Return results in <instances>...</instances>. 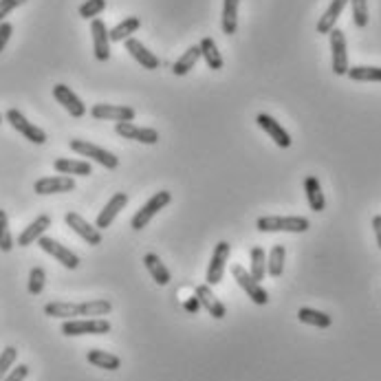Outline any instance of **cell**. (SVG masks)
<instances>
[{"label": "cell", "instance_id": "obj_1", "mask_svg": "<svg viewBox=\"0 0 381 381\" xmlns=\"http://www.w3.org/2000/svg\"><path fill=\"white\" fill-rule=\"evenodd\" d=\"M113 311L108 300H91V302H49L44 306V316L60 320H77V318H102Z\"/></svg>", "mask_w": 381, "mask_h": 381}, {"label": "cell", "instance_id": "obj_45", "mask_svg": "<svg viewBox=\"0 0 381 381\" xmlns=\"http://www.w3.org/2000/svg\"><path fill=\"white\" fill-rule=\"evenodd\" d=\"M0 124H3V115H0Z\"/></svg>", "mask_w": 381, "mask_h": 381}, {"label": "cell", "instance_id": "obj_41", "mask_svg": "<svg viewBox=\"0 0 381 381\" xmlns=\"http://www.w3.org/2000/svg\"><path fill=\"white\" fill-rule=\"evenodd\" d=\"M27 377H29V366L27 364H20V366L11 368L3 381H25Z\"/></svg>", "mask_w": 381, "mask_h": 381}, {"label": "cell", "instance_id": "obj_40", "mask_svg": "<svg viewBox=\"0 0 381 381\" xmlns=\"http://www.w3.org/2000/svg\"><path fill=\"white\" fill-rule=\"evenodd\" d=\"M27 0H0V22H5V18L14 11V9H18L20 5H25Z\"/></svg>", "mask_w": 381, "mask_h": 381}, {"label": "cell", "instance_id": "obj_37", "mask_svg": "<svg viewBox=\"0 0 381 381\" xmlns=\"http://www.w3.org/2000/svg\"><path fill=\"white\" fill-rule=\"evenodd\" d=\"M353 5V22L355 27L364 29L368 25V0H350Z\"/></svg>", "mask_w": 381, "mask_h": 381}, {"label": "cell", "instance_id": "obj_22", "mask_svg": "<svg viewBox=\"0 0 381 381\" xmlns=\"http://www.w3.org/2000/svg\"><path fill=\"white\" fill-rule=\"evenodd\" d=\"M304 192H306V200L313 212H324L326 208V198H324V192H322V186L316 176H306L304 178Z\"/></svg>", "mask_w": 381, "mask_h": 381}, {"label": "cell", "instance_id": "obj_35", "mask_svg": "<svg viewBox=\"0 0 381 381\" xmlns=\"http://www.w3.org/2000/svg\"><path fill=\"white\" fill-rule=\"evenodd\" d=\"M11 249H14V238L9 232V218L5 210H0V252H11Z\"/></svg>", "mask_w": 381, "mask_h": 381}, {"label": "cell", "instance_id": "obj_27", "mask_svg": "<svg viewBox=\"0 0 381 381\" xmlns=\"http://www.w3.org/2000/svg\"><path fill=\"white\" fill-rule=\"evenodd\" d=\"M53 170L58 174H66V176H88L93 172V166L88 161H75V159H55L53 161Z\"/></svg>", "mask_w": 381, "mask_h": 381}, {"label": "cell", "instance_id": "obj_21", "mask_svg": "<svg viewBox=\"0 0 381 381\" xmlns=\"http://www.w3.org/2000/svg\"><path fill=\"white\" fill-rule=\"evenodd\" d=\"M256 124L272 137L274 141H276V146H280V148H289L291 146V137H289V132L272 117V115H264V113H260L258 117H256Z\"/></svg>", "mask_w": 381, "mask_h": 381}, {"label": "cell", "instance_id": "obj_13", "mask_svg": "<svg viewBox=\"0 0 381 381\" xmlns=\"http://www.w3.org/2000/svg\"><path fill=\"white\" fill-rule=\"evenodd\" d=\"M66 225H69L82 240H86L88 245H93V247H97V245H102V232L97 227H93L91 222L84 220L77 212H69L64 216Z\"/></svg>", "mask_w": 381, "mask_h": 381}, {"label": "cell", "instance_id": "obj_30", "mask_svg": "<svg viewBox=\"0 0 381 381\" xmlns=\"http://www.w3.org/2000/svg\"><path fill=\"white\" fill-rule=\"evenodd\" d=\"M198 60H200V49H198V44H196V47H190L181 58H178V60L172 64V73L178 75V77L188 75V73L194 69V66H196Z\"/></svg>", "mask_w": 381, "mask_h": 381}, {"label": "cell", "instance_id": "obj_8", "mask_svg": "<svg viewBox=\"0 0 381 381\" xmlns=\"http://www.w3.org/2000/svg\"><path fill=\"white\" fill-rule=\"evenodd\" d=\"M331 51H333V73L335 75H346L348 73V47H346V36L342 29H331Z\"/></svg>", "mask_w": 381, "mask_h": 381}, {"label": "cell", "instance_id": "obj_3", "mask_svg": "<svg viewBox=\"0 0 381 381\" xmlns=\"http://www.w3.org/2000/svg\"><path fill=\"white\" fill-rule=\"evenodd\" d=\"M110 322L104 318H77V320H66L60 328L66 338H77V335H106L110 333Z\"/></svg>", "mask_w": 381, "mask_h": 381}, {"label": "cell", "instance_id": "obj_32", "mask_svg": "<svg viewBox=\"0 0 381 381\" xmlns=\"http://www.w3.org/2000/svg\"><path fill=\"white\" fill-rule=\"evenodd\" d=\"M284 256H286V249L282 245H274L272 252H269V258H267V274L272 278H280L282 272H284Z\"/></svg>", "mask_w": 381, "mask_h": 381}, {"label": "cell", "instance_id": "obj_26", "mask_svg": "<svg viewBox=\"0 0 381 381\" xmlns=\"http://www.w3.org/2000/svg\"><path fill=\"white\" fill-rule=\"evenodd\" d=\"M238 3L240 0H222V16L220 27L225 36H234L238 29Z\"/></svg>", "mask_w": 381, "mask_h": 381}, {"label": "cell", "instance_id": "obj_9", "mask_svg": "<svg viewBox=\"0 0 381 381\" xmlns=\"http://www.w3.org/2000/svg\"><path fill=\"white\" fill-rule=\"evenodd\" d=\"M38 245H40V249L44 252V254H49V256H53L62 267H66V269H77L80 267V256L75 254V252H71L69 247H64V245H60L55 238H49V236H42L40 240H38Z\"/></svg>", "mask_w": 381, "mask_h": 381}, {"label": "cell", "instance_id": "obj_43", "mask_svg": "<svg viewBox=\"0 0 381 381\" xmlns=\"http://www.w3.org/2000/svg\"><path fill=\"white\" fill-rule=\"evenodd\" d=\"M372 230H375L377 245H379V249H381V214H377V216L372 218Z\"/></svg>", "mask_w": 381, "mask_h": 381}, {"label": "cell", "instance_id": "obj_38", "mask_svg": "<svg viewBox=\"0 0 381 381\" xmlns=\"http://www.w3.org/2000/svg\"><path fill=\"white\" fill-rule=\"evenodd\" d=\"M104 9H106V0H86L84 5H80V16L84 20H95Z\"/></svg>", "mask_w": 381, "mask_h": 381}, {"label": "cell", "instance_id": "obj_34", "mask_svg": "<svg viewBox=\"0 0 381 381\" xmlns=\"http://www.w3.org/2000/svg\"><path fill=\"white\" fill-rule=\"evenodd\" d=\"M249 258H252V267H249L252 278L256 282L264 280V276H267V256H264V249L262 247H252Z\"/></svg>", "mask_w": 381, "mask_h": 381}, {"label": "cell", "instance_id": "obj_10", "mask_svg": "<svg viewBox=\"0 0 381 381\" xmlns=\"http://www.w3.org/2000/svg\"><path fill=\"white\" fill-rule=\"evenodd\" d=\"M230 252H232L230 242L220 240V242L216 245V249H214V254H212V262H210V267H208V278H205V284H210V286L220 284L222 276H225V264H227Z\"/></svg>", "mask_w": 381, "mask_h": 381}, {"label": "cell", "instance_id": "obj_4", "mask_svg": "<svg viewBox=\"0 0 381 381\" xmlns=\"http://www.w3.org/2000/svg\"><path fill=\"white\" fill-rule=\"evenodd\" d=\"M69 148L73 152H77L80 156H86V159H91V161H95V163H100V166H104L108 170H117V166H119V159L113 152H108V150H104V148H100V146H95L91 141L71 139Z\"/></svg>", "mask_w": 381, "mask_h": 381}, {"label": "cell", "instance_id": "obj_11", "mask_svg": "<svg viewBox=\"0 0 381 381\" xmlns=\"http://www.w3.org/2000/svg\"><path fill=\"white\" fill-rule=\"evenodd\" d=\"M75 190V178L66 176V174H58V176H44L38 178L33 183V192L36 194H64V192H73Z\"/></svg>", "mask_w": 381, "mask_h": 381}, {"label": "cell", "instance_id": "obj_23", "mask_svg": "<svg viewBox=\"0 0 381 381\" xmlns=\"http://www.w3.org/2000/svg\"><path fill=\"white\" fill-rule=\"evenodd\" d=\"M86 360H88V364H93V366H97L102 370H117V368H122V360H119L117 355L108 353V350H100V348L88 350L86 353Z\"/></svg>", "mask_w": 381, "mask_h": 381}, {"label": "cell", "instance_id": "obj_39", "mask_svg": "<svg viewBox=\"0 0 381 381\" xmlns=\"http://www.w3.org/2000/svg\"><path fill=\"white\" fill-rule=\"evenodd\" d=\"M16 360H18V350L14 346H7L3 353H0V381L7 377V372L16 364Z\"/></svg>", "mask_w": 381, "mask_h": 381}, {"label": "cell", "instance_id": "obj_24", "mask_svg": "<svg viewBox=\"0 0 381 381\" xmlns=\"http://www.w3.org/2000/svg\"><path fill=\"white\" fill-rule=\"evenodd\" d=\"M144 264L148 269V274L152 276V280L159 284V286H166L170 284V269L161 262V258L156 254H146L144 256Z\"/></svg>", "mask_w": 381, "mask_h": 381}, {"label": "cell", "instance_id": "obj_2", "mask_svg": "<svg viewBox=\"0 0 381 381\" xmlns=\"http://www.w3.org/2000/svg\"><path fill=\"white\" fill-rule=\"evenodd\" d=\"M258 232H291V234H304L311 222L304 216H262L256 220Z\"/></svg>", "mask_w": 381, "mask_h": 381}, {"label": "cell", "instance_id": "obj_19", "mask_svg": "<svg viewBox=\"0 0 381 381\" xmlns=\"http://www.w3.org/2000/svg\"><path fill=\"white\" fill-rule=\"evenodd\" d=\"M124 44H126V51L130 53V58L137 62V64H141L144 69H148V71H156V69H159V64H161L159 58H156L152 51H148L139 40L128 38Z\"/></svg>", "mask_w": 381, "mask_h": 381}, {"label": "cell", "instance_id": "obj_36", "mask_svg": "<svg viewBox=\"0 0 381 381\" xmlns=\"http://www.w3.org/2000/svg\"><path fill=\"white\" fill-rule=\"evenodd\" d=\"M44 284H47V274H44V269L42 267H33L31 269V274H29V294L31 296H40L42 291H44Z\"/></svg>", "mask_w": 381, "mask_h": 381}, {"label": "cell", "instance_id": "obj_31", "mask_svg": "<svg viewBox=\"0 0 381 381\" xmlns=\"http://www.w3.org/2000/svg\"><path fill=\"white\" fill-rule=\"evenodd\" d=\"M298 320L302 324L316 326V328H328L333 324L331 316H326V313H322V311H316V308H308V306H302L298 311Z\"/></svg>", "mask_w": 381, "mask_h": 381}, {"label": "cell", "instance_id": "obj_33", "mask_svg": "<svg viewBox=\"0 0 381 381\" xmlns=\"http://www.w3.org/2000/svg\"><path fill=\"white\" fill-rule=\"evenodd\" d=\"M346 75L353 82H381V66H353Z\"/></svg>", "mask_w": 381, "mask_h": 381}, {"label": "cell", "instance_id": "obj_7", "mask_svg": "<svg viewBox=\"0 0 381 381\" xmlns=\"http://www.w3.org/2000/svg\"><path fill=\"white\" fill-rule=\"evenodd\" d=\"M232 274H234V280L238 282V286L245 291V294H247V298H249L254 304L264 306V304L269 302V294L262 289L260 282H256V280L252 278V274L247 272V269L240 267V264H234V267H232Z\"/></svg>", "mask_w": 381, "mask_h": 381}, {"label": "cell", "instance_id": "obj_6", "mask_svg": "<svg viewBox=\"0 0 381 381\" xmlns=\"http://www.w3.org/2000/svg\"><path fill=\"white\" fill-rule=\"evenodd\" d=\"M5 119L11 124L14 130H18V132L22 134V137L29 139L31 144H36V146L47 144V132H44L40 126L31 124L25 115L20 113L18 108H9V110H7V115H5Z\"/></svg>", "mask_w": 381, "mask_h": 381}, {"label": "cell", "instance_id": "obj_16", "mask_svg": "<svg viewBox=\"0 0 381 381\" xmlns=\"http://www.w3.org/2000/svg\"><path fill=\"white\" fill-rule=\"evenodd\" d=\"M194 296L198 298V302H200V306H203L210 316L214 318V320H222L227 316V308H225V304H222L218 298H216V294L212 291V286L210 284H198L196 289H194Z\"/></svg>", "mask_w": 381, "mask_h": 381}, {"label": "cell", "instance_id": "obj_17", "mask_svg": "<svg viewBox=\"0 0 381 381\" xmlns=\"http://www.w3.org/2000/svg\"><path fill=\"white\" fill-rule=\"evenodd\" d=\"M126 203H128V194H124V192H117V194L110 196V200H108V203L104 205V210L97 214L95 227L102 232V230H106V227L113 225V220H115V218H117V214L126 208Z\"/></svg>", "mask_w": 381, "mask_h": 381}, {"label": "cell", "instance_id": "obj_28", "mask_svg": "<svg viewBox=\"0 0 381 381\" xmlns=\"http://www.w3.org/2000/svg\"><path fill=\"white\" fill-rule=\"evenodd\" d=\"M139 25H141V20H139L137 16H130V18L122 20L119 25H115L113 29L108 31L110 42H126L128 38H132V33H134V31L139 29Z\"/></svg>", "mask_w": 381, "mask_h": 381}, {"label": "cell", "instance_id": "obj_15", "mask_svg": "<svg viewBox=\"0 0 381 381\" xmlns=\"http://www.w3.org/2000/svg\"><path fill=\"white\" fill-rule=\"evenodd\" d=\"M91 36H93V53L97 62L110 60V36L102 18L91 20Z\"/></svg>", "mask_w": 381, "mask_h": 381}, {"label": "cell", "instance_id": "obj_5", "mask_svg": "<svg viewBox=\"0 0 381 381\" xmlns=\"http://www.w3.org/2000/svg\"><path fill=\"white\" fill-rule=\"evenodd\" d=\"M172 203V194L170 192H166V190H161V192H156L148 203L132 216V220H130V225H132V230L134 232H139V230H144L148 222L159 214L166 205H170Z\"/></svg>", "mask_w": 381, "mask_h": 381}, {"label": "cell", "instance_id": "obj_25", "mask_svg": "<svg viewBox=\"0 0 381 381\" xmlns=\"http://www.w3.org/2000/svg\"><path fill=\"white\" fill-rule=\"evenodd\" d=\"M350 3V0H333V3L328 5V9L324 11V16L320 18L318 22V33H331V29H335V22H338V18L342 16L344 7Z\"/></svg>", "mask_w": 381, "mask_h": 381}, {"label": "cell", "instance_id": "obj_20", "mask_svg": "<svg viewBox=\"0 0 381 381\" xmlns=\"http://www.w3.org/2000/svg\"><path fill=\"white\" fill-rule=\"evenodd\" d=\"M49 227H51V216L49 214H40L33 222H29V227H25L20 232L18 245H20V247H29V245L38 242Z\"/></svg>", "mask_w": 381, "mask_h": 381}, {"label": "cell", "instance_id": "obj_18", "mask_svg": "<svg viewBox=\"0 0 381 381\" xmlns=\"http://www.w3.org/2000/svg\"><path fill=\"white\" fill-rule=\"evenodd\" d=\"M91 115L95 119H108V122H132L134 108L117 106V104H95L91 108Z\"/></svg>", "mask_w": 381, "mask_h": 381}, {"label": "cell", "instance_id": "obj_14", "mask_svg": "<svg viewBox=\"0 0 381 381\" xmlns=\"http://www.w3.org/2000/svg\"><path fill=\"white\" fill-rule=\"evenodd\" d=\"M53 97L58 100V104L64 106V110H66V113H69L71 117L80 119V117L86 115L84 102H82L66 84H55V86H53Z\"/></svg>", "mask_w": 381, "mask_h": 381}, {"label": "cell", "instance_id": "obj_44", "mask_svg": "<svg viewBox=\"0 0 381 381\" xmlns=\"http://www.w3.org/2000/svg\"><path fill=\"white\" fill-rule=\"evenodd\" d=\"M186 308L192 313V316H194V313H198V308H200V302H198V298L194 296V298H190L188 302H186Z\"/></svg>", "mask_w": 381, "mask_h": 381}, {"label": "cell", "instance_id": "obj_29", "mask_svg": "<svg viewBox=\"0 0 381 381\" xmlns=\"http://www.w3.org/2000/svg\"><path fill=\"white\" fill-rule=\"evenodd\" d=\"M200 49V58H205V64L210 66L212 71H220L222 69V55L216 47V42L212 38H203L198 44Z\"/></svg>", "mask_w": 381, "mask_h": 381}, {"label": "cell", "instance_id": "obj_12", "mask_svg": "<svg viewBox=\"0 0 381 381\" xmlns=\"http://www.w3.org/2000/svg\"><path fill=\"white\" fill-rule=\"evenodd\" d=\"M115 132L124 139H130V141H139V144H146V146H154L159 141V132L152 130V128H139L134 126L132 122H117L115 124Z\"/></svg>", "mask_w": 381, "mask_h": 381}, {"label": "cell", "instance_id": "obj_42", "mask_svg": "<svg viewBox=\"0 0 381 381\" xmlns=\"http://www.w3.org/2000/svg\"><path fill=\"white\" fill-rule=\"evenodd\" d=\"M11 33H14V27L9 25V22H0V53L5 51V47H7V42H9Z\"/></svg>", "mask_w": 381, "mask_h": 381}]
</instances>
